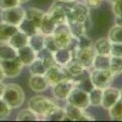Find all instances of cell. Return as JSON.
Instances as JSON below:
<instances>
[{"label": "cell", "instance_id": "7a4b0ae2", "mask_svg": "<svg viewBox=\"0 0 122 122\" xmlns=\"http://www.w3.org/2000/svg\"><path fill=\"white\" fill-rule=\"evenodd\" d=\"M2 99L6 102L11 109H17L21 107L24 102L25 95L21 86L15 83H9L5 86V90Z\"/></svg>", "mask_w": 122, "mask_h": 122}, {"label": "cell", "instance_id": "d6a6232c", "mask_svg": "<svg viewBox=\"0 0 122 122\" xmlns=\"http://www.w3.org/2000/svg\"><path fill=\"white\" fill-rule=\"evenodd\" d=\"M18 29L20 30V31H22L23 33H25L26 35H28V36L33 35L35 33H38V30H37V27L34 26V24L26 18H23L22 21L19 23Z\"/></svg>", "mask_w": 122, "mask_h": 122}, {"label": "cell", "instance_id": "6da1fadb", "mask_svg": "<svg viewBox=\"0 0 122 122\" xmlns=\"http://www.w3.org/2000/svg\"><path fill=\"white\" fill-rule=\"evenodd\" d=\"M57 107H59L57 101L43 95H35L28 101V108L37 113L39 118H43Z\"/></svg>", "mask_w": 122, "mask_h": 122}, {"label": "cell", "instance_id": "c3c4849f", "mask_svg": "<svg viewBox=\"0 0 122 122\" xmlns=\"http://www.w3.org/2000/svg\"><path fill=\"white\" fill-rule=\"evenodd\" d=\"M18 1L20 4H23V3H26L27 1H29V0H18Z\"/></svg>", "mask_w": 122, "mask_h": 122}, {"label": "cell", "instance_id": "52a82bcc", "mask_svg": "<svg viewBox=\"0 0 122 122\" xmlns=\"http://www.w3.org/2000/svg\"><path fill=\"white\" fill-rule=\"evenodd\" d=\"M24 15H25V10L23 9V7L18 5V6L1 10V12H0V19L3 22L18 26L19 23L23 20Z\"/></svg>", "mask_w": 122, "mask_h": 122}, {"label": "cell", "instance_id": "8992f818", "mask_svg": "<svg viewBox=\"0 0 122 122\" xmlns=\"http://www.w3.org/2000/svg\"><path fill=\"white\" fill-rule=\"evenodd\" d=\"M67 103L71 104L73 106H76L81 109H88L90 106V101H89V94L86 92L85 90L81 89L77 86L71 90L69 96L67 97Z\"/></svg>", "mask_w": 122, "mask_h": 122}, {"label": "cell", "instance_id": "d590c367", "mask_svg": "<svg viewBox=\"0 0 122 122\" xmlns=\"http://www.w3.org/2000/svg\"><path fill=\"white\" fill-rule=\"evenodd\" d=\"M109 69L115 76L122 73V57L111 56L110 57V65Z\"/></svg>", "mask_w": 122, "mask_h": 122}, {"label": "cell", "instance_id": "83f0119b", "mask_svg": "<svg viewBox=\"0 0 122 122\" xmlns=\"http://www.w3.org/2000/svg\"><path fill=\"white\" fill-rule=\"evenodd\" d=\"M37 57L43 60V62L47 68H49L57 64L55 58H54V53L49 51V50H47L45 48H43V50H40L39 52L37 53Z\"/></svg>", "mask_w": 122, "mask_h": 122}, {"label": "cell", "instance_id": "ac0fdd59", "mask_svg": "<svg viewBox=\"0 0 122 122\" xmlns=\"http://www.w3.org/2000/svg\"><path fill=\"white\" fill-rule=\"evenodd\" d=\"M54 58L55 60V63L64 67L73 58V52L69 48H59L57 51L54 52Z\"/></svg>", "mask_w": 122, "mask_h": 122}, {"label": "cell", "instance_id": "f6af8a7d", "mask_svg": "<svg viewBox=\"0 0 122 122\" xmlns=\"http://www.w3.org/2000/svg\"><path fill=\"white\" fill-rule=\"evenodd\" d=\"M115 24L119 25V26H122V15L115 16Z\"/></svg>", "mask_w": 122, "mask_h": 122}, {"label": "cell", "instance_id": "7402d4cb", "mask_svg": "<svg viewBox=\"0 0 122 122\" xmlns=\"http://www.w3.org/2000/svg\"><path fill=\"white\" fill-rule=\"evenodd\" d=\"M64 67H65L66 70H67V72L69 73V75L71 76V77H73V78L79 77V76L82 75L84 73V71H85V68L75 58L71 59L69 62L64 66Z\"/></svg>", "mask_w": 122, "mask_h": 122}, {"label": "cell", "instance_id": "d4e9b609", "mask_svg": "<svg viewBox=\"0 0 122 122\" xmlns=\"http://www.w3.org/2000/svg\"><path fill=\"white\" fill-rule=\"evenodd\" d=\"M27 44L37 53L44 48V36L40 33H35L33 35H30V36H28Z\"/></svg>", "mask_w": 122, "mask_h": 122}, {"label": "cell", "instance_id": "bcb514c9", "mask_svg": "<svg viewBox=\"0 0 122 122\" xmlns=\"http://www.w3.org/2000/svg\"><path fill=\"white\" fill-rule=\"evenodd\" d=\"M5 78H6V76H5L4 71H3V68H2L1 64H0V81H3Z\"/></svg>", "mask_w": 122, "mask_h": 122}, {"label": "cell", "instance_id": "7bdbcfd3", "mask_svg": "<svg viewBox=\"0 0 122 122\" xmlns=\"http://www.w3.org/2000/svg\"><path fill=\"white\" fill-rule=\"evenodd\" d=\"M112 11L115 16L122 15V0H114L112 4Z\"/></svg>", "mask_w": 122, "mask_h": 122}, {"label": "cell", "instance_id": "e0dca14e", "mask_svg": "<svg viewBox=\"0 0 122 122\" xmlns=\"http://www.w3.org/2000/svg\"><path fill=\"white\" fill-rule=\"evenodd\" d=\"M18 31V26L0 21V43H7L12 35Z\"/></svg>", "mask_w": 122, "mask_h": 122}, {"label": "cell", "instance_id": "ab89813d", "mask_svg": "<svg viewBox=\"0 0 122 122\" xmlns=\"http://www.w3.org/2000/svg\"><path fill=\"white\" fill-rule=\"evenodd\" d=\"M11 110L12 109L10 108V106L2 98H0V120L6 119L10 115Z\"/></svg>", "mask_w": 122, "mask_h": 122}, {"label": "cell", "instance_id": "484cf974", "mask_svg": "<svg viewBox=\"0 0 122 122\" xmlns=\"http://www.w3.org/2000/svg\"><path fill=\"white\" fill-rule=\"evenodd\" d=\"M17 57V50L8 43H0V60H10Z\"/></svg>", "mask_w": 122, "mask_h": 122}, {"label": "cell", "instance_id": "5b68a950", "mask_svg": "<svg viewBox=\"0 0 122 122\" xmlns=\"http://www.w3.org/2000/svg\"><path fill=\"white\" fill-rule=\"evenodd\" d=\"M53 36L57 42L59 48H70L73 43L74 37L72 36L68 23L59 24L55 26Z\"/></svg>", "mask_w": 122, "mask_h": 122}, {"label": "cell", "instance_id": "1f68e13d", "mask_svg": "<svg viewBox=\"0 0 122 122\" xmlns=\"http://www.w3.org/2000/svg\"><path fill=\"white\" fill-rule=\"evenodd\" d=\"M109 116L112 120L122 121V100L119 99L108 109Z\"/></svg>", "mask_w": 122, "mask_h": 122}, {"label": "cell", "instance_id": "5bb4252c", "mask_svg": "<svg viewBox=\"0 0 122 122\" xmlns=\"http://www.w3.org/2000/svg\"><path fill=\"white\" fill-rule=\"evenodd\" d=\"M67 11L68 8L62 4H53L49 7L48 14L49 16L53 19V21L59 25V24H65L68 22L67 19Z\"/></svg>", "mask_w": 122, "mask_h": 122}, {"label": "cell", "instance_id": "681fc988", "mask_svg": "<svg viewBox=\"0 0 122 122\" xmlns=\"http://www.w3.org/2000/svg\"><path fill=\"white\" fill-rule=\"evenodd\" d=\"M120 99L122 100V88L120 89Z\"/></svg>", "mask_w": 122, "mask_h": 122}, {"label": "cell", "instance_id": "44dd1931", "mask_svg": "<svg viewBox=\"0 0 122 122\" xmlns=\"http://www.w3.org/2000/svg\"><path fill=\"white\" fill-rule=\"evenodd\" d=\"M7 43L9 45H11L14 49L17 50L28 43V35H26L18 29V31L12 35V37L9 39V41Z\"/></svg>", "mask_w": 122, "mask_h": 122}, {"label": "cell", "instance_id": "7dc6e473", "mask_svg": "<svg viewBox=\"0 0 122 122\" xmlns=\"http://www.w3.org/2000/svg\"><path fill=\"white\" fill-rule=\"evenodd\" d=\"M61 2H66V3H70V2H74L76 0H59Z\"/></svg>", "mask_w": 122, "mask_h": 122}, {"label": "cell", "instance_id": "3957f363", "mask_svg": "<svg viewBox=\"0 0 122 122\" xmlns=\"http://www.w3.org/2000/svg\"><path fill=\"white\" fill-rule=\"evenodd\" d=\"M89 77L94 87L104 89L111 85L115 75L111 72L110 69L91 68Z\"/></svg>", "mask_w": 122, "mask_h": 122}, {"label": "cell", "instance_id": "f546056e", "mask_svg": "<svg viewBox=\"0 0 122 122\" xmlns=\"http://www.w3.org/2000/svg\"><path fill=\"white\" fill-rule=\"evenodd\" d=\"M29 72L31 75H44L45 71H47V67H45V65L43 64V60L39 59V58H35L31 64L29 66Z\"/></svg>", "mask_w": 122, "mask_h": 122}, {"label": "cell", "instance_id": "603a6c76", "mask_svg": "<svg viewBox=\"0 0 122 122\" xmlns=\"http://www.w3.org/2000/svg\"><path fill=\"white\" fill-rule=\"evenodd\" d=\"M111 42L107 37L99 38L93 45L96 54H102V55H110V48Z\"/></svg>", "mask_w": 122, "mask_h": 122}, {"label": "cell", "instance_id": "4fadbf2b", "mask_svg": "<svg viewBox=\"0 0 122 122\" xmlns=\"http://www.w3.org/2000/svg\"><path fill=\"white\" fill-rule=\"evenodd\" d=\"M120 99V89L113 87V86H108L103 89V95H102V102H101V106L108 110L111 106H112L115 102Z\"/></svg>", "mask_w": 122, "mask_h": 122}, {"label": "cell", "instance_id": "ee69618b", "mask_svg": "<svg viewBox=\"0 0 122 122\" xmlns=\"http://www.w3.org/2000/svg\"><path fill=\"white\" fill-rule=\"evenodd\" d=\"M5 86H6V84H4L2 81H0V98H2V96H3L4 90H5Z\"/></svg>", "mask_w": 122, "mask_h": 122}, {"label": "cell", "instance_id": "9a60e30c", "mask_svg": "<svg viewBox=\"0 0 122 122\" xmlns=\"http://www.w3.org/2000/svg\"><path fill=\"white\" fill-rule=\"evenodd\" d=\"M17 58L24 66H29L32 61L37 58V52L28 44L17 49Z\"/></svg>", "mask_w": 122, "mask_h": 122}, {"label": "cell", "instance_id": "ba28073f", "mask_svg": "<svg viewBox=\"0 0 122 122\" xmlns=\"http://www.w3.org/2000/svg\"><path fill=\"white\" fill-rule=\"evenodd\" d=\"M75 85H76V80L73 77L66 78L65 80L54 84L52 86V90L55 99L66 100L69 96L71 90L75 87Z\"/></svg>", "mask_w": 122, "mask_h": 122}, {"label": "cell", "instance_id": "e575fe53", "mask_svg": "<svg viewBox=\"0 0 122 122\" xmlns=\"http://www.w3.org/2000/svg\"><path fill=\"white\" fill-rule=\"evenodd\" d=\"M65 117H66L65 109L59 106V107L54 109L52 112H49L47 116H44L43 119L48 121H62L65 120Z\"/></svg>", "mask_w": 122, "mask_h": 122}, {"label": "cell", "instance_id": "74e56055", "mask_svg": "<svg viewBox=\"0 0 122 122\" xmlns=\"http://www.w3.org/2000/svg\"><path fill=\"white\" fill-rule=\"evenodd\" d=\"M44 48L47 50H49V51L53 52V53L59 49V46H58L57 42H55L53 34L52 35H45L44 36Z\"/></svg>", "mask_w": 122, "mask_h": 122}, {"label": "cell", "instance_id": "f1b7e54d", "mask_svg": "<svg viewBox=\"0 0 122 122\" xmlns=\"http://www.w3.org/2000/svg\"><path fill=\"white\" fill-rule=\"evenodd\" d=\"M15 120L16 121H37V120H40V118L31 109L26 108V109H22L19 111L16 115Z\"/></svg>", "mask_w": 122, "mask_h": 122}, {"label": "cell", "instance_id": "277c9868", "mask_svg": "<svg viewBox=\"0 0 122 122\" xmlns=\"http://www.w3.org/2000/svg\"><path fill=\"white\" fill-rule=\"evenodd\" d=\"M89 18H90V7L86 3L77 2L71 8H68L67 11L68 21H80L86 23L89 20Z\"/></svg>", "mask_w": 122, "mask_h": 122}, {"label": "cell", "instance_id": "f35d334b", "mask_svg": "<svg viewBox=\"0 0 122 122\" xmlns=\"http://www.w3.org/2000/svg\"><path fill=\"white\" fill-rule=\"evenodd\" d=\"M76 39V49L78 48H87L92 46L93 43H92V40H91L87 35H82L78 38H75Z\"/></svg>", "mask_w": 122, "mask_h": 122}, {"label": "cell", "instance_id": "9c48e42d", "mask_svg": "<svg viewBox=\"0 0 122 122\" xmlns=\"http://www.w3.org/2000/svg\"><path fill=\"white\" fill-rule=\"evenodd\" d=\"M95 55H96V52H95L93 45L87 48L75 49L73 51V58L77 60L85 69L92 68Z\"/></svg>", "mask_w": 122, "mask_h": 122}, {"label": "cell", "instance_id": "30bf717a", "mask_svg": "<svg viewBox=\"0 0 122 122\" xmlns=\"http://www.w3.org/2000/svg\"><path fill=\"white\" fill-rule=\"evenodd\" d=\"M44 77L47 79L49 85L53 86L54 84L60 82V81H63L66 78L71 77V76L67 72V70L65 69V67L55 64L47 69V71L44 73Z\"/></svg>", "mask_w": 122, "mask_h": 122}, {"label": "cell", "instance_id": "cb8c5ba5", "mask_svg": "<svg viewBox=\"0 0 122 122\" xmlns=\"http://www.w3.org/2000/svg\"><path fill=\"white\" fill-rule=\"evenodd\" d=\"M68 25L70 28L71 34L74 38H78L82 35L86 34L87 31V26H86L85 22H80V21H68Z\"/></svg>", "mask_w": 122, "mask_h": 122}, {"label": "cell", "instance_id": "836d02e7", "mask_svg": "<svg viewBox=\"0 0 122 122\" xmlns=\"http://www.w3.org/2000/svg\"><path fill=\"white\" fill-rule=\"evenodd\" d=\"M107 38L112 43H122V26L114 25L110 28Z\"/></svg>", "mask_w": 122, "mask_h": 122}, {"label": "cell", "instance_id": "d6986e66", "mask_svg": "<svg viewBox=\"0 0 122 122\" xmlns=\"http://www.w3.org/2000/svg\"><path fill=\"white\" fill-rule=\"evenodd\" d=\"M55 26H57V24L53 21V19L49 16L48 13H45L38 26V33L43 34V36H45V35H52L55 29Z\"/></svg>", "mask_w": 122, "mask_h": 122}, {"label": "cell", "instance_id": "4316f807", "mask_svg": "<svg viewBox=\"0 0 122 122\" xmlns=\"http://www.w3.org/2000/svg\"><path fill=\"white\" fill-rule=\"evenodd\" d=\"M110 55H102V54H96L93 61L92 68L97 69H109L110 65Z\"/></svg>", "mask_w": 122, "mask_h": 122}, {"label": "cell", "instance_id": "8fae6325", "mask_svg": "<svg viewBox=\"0 0 122 122\" xmlns=\"http://www.w3.org/2000/svg\"><path fill=\"white\" fill-rule=\"evenodd\" d=\"M65 113L66 117L65 120H71V121H91L94 120L93 116H91L85 109L78 108L76 106H73L71 104L66 105Z\"/></svg>", "mask_w": 122, "mask_h": 122}, {"label": "cell", "instance_id": "ffe728a7", "mask_svg": "<svg viewBox=\"0 0 122 122\" xmlns=\"http://www.w3.org/2000/svg\"><path fill=\"white\" fill-rule=\"evenodd\" d=\"M44 14H45V12L43 11V10L32 7V8H28L27 10H25L24 18H26L29 20V21H31L34 24V26L38 30V26H39L40 22H42Z\"/></svg>", "mask_w": 122, "mask_h": 122}, {"label": "cell", "instance_id": "7c38bea8", "mask_svg": "<svg viewBox=\"0 0 122 122\" xmlns=\"http://www.w3.org/2000/svg\"><path fill=\"white\" fill-rule=\"evenodd\" d=\"M4 74L6 78H15L21 73L24 65L20 62V60L16 57L10 60H0Z\"/></svg>", "mask_w": 122, "mask_h": 122}, {"label": "cell", "instance_id": "60d3db41", "mask_svg": "<svg viewBox=\"0 0 122 122\" xmlns=\"http://www.w3.org/2000/svg\"><path fill=\"white\" fill-rule=\"evenodd\" d=\"M110 56L122 57V43H111Z\"/></svg>", "mask_w": 122, "mask_h": 122}, {"label": "cell", "instance_id": "2e32d148", "mask_svg": "<svg viewBox=\"0 0 122 122\" xmlns=\"http://www.w3.org/2000/svg\"><path fill=\"white\" fill-rule=\"evenodd\" d=\"M28 85L30 89L37 93L43 92L49 87L44 75H31L28 81Z\"/></svg>", "mask_w": 122, "mask_h": 122}, {"label": "cell", "instance_id": "4dcf8cb0", "mask_svg": "<svg viewBox=\"0 0 122 122\" xmlns=\"http://www.w3.org/2000/svg\"><path fill=\"white\" fill-rule=\"evenodd\" d=\"M88 94H89L90 105H92V106H101V102H102V95H103V89L94 87L93 89H91L89 91Z\"/></svg>", "mask_w": 122, "mask_h": 122}, {"label": "cell", "instance_id": "b9f144b4", "mask_svg": "<svg viewBox=\"0 0 122 122\" xmlns=\"http://www.w3.org/2000/svg\"><path fill=\"white\" fill-rule=\"evenodd\" d=\"M18 5H21L18 0H0V9L1 10L18 6Z\"/></svg>", "mask_w": 122, "mask_h": 122}, {"label": "cell", "instance_id": "8d00e7d4", "mask_svg": "<svg viewBox=\"0 0 122 122\" xmlns=\"http://www.w3.org/2000/svg\"><path fill=\"white\" fill-rule=\"evenodd\" d=\"M75 80H76V79H75ZM75 86H77V87L85 90L86 92H89L91 89L94 88V86H93L92 82H91L89 76H86V77L81 78L80 80H76V85H75Z\"/></svg>", "mask_w": 122, "mask_h": 122}]
</instances>
